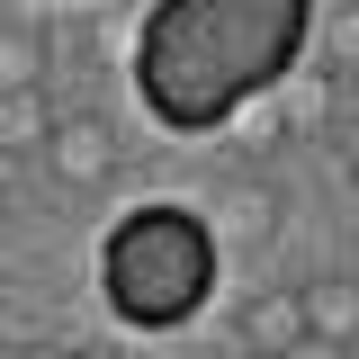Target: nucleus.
Returning <instances> with one entry per match:
<instances>
[{
    "mask_svg": "<svg viewBox=\"0 0 359 359\" xmlns=\"http://www.w3.org/2000/svg\"><path fill=\"white\" fill-rule=\"evenodd\" d=\"M314 0H153L135 27L126 81L162 135H216L261 90L297 81Z\"/></svg>",
    "mask_w": 359,
    "mask_h": 359,
    "instance_id": "obj_1",
    "label": "nucleus"
},
{
    "mask_svg": "<svg viewBox=\"0 0 359 359\" xmlns=\"http://www.w3.org/2000/svg\"><path fill=\"white\" fill-rule=\"evenodd\" d=\"M99 287L126 332H180L216 297V224L180 198H153L108 224L99 243Z\"/></svg>",
    "mask_w": 359,
    "mask_h": 359,
    "instance_id": "obj_2",
    "label": "nucleus"
},
{
    "mask_svg": "<svg viewBox=\"0 0 359 359\" xmlns=\"http://www.w3.org/2000/svg\"><path fill=\"white\" fill-rule=\"evenodd\" d=\"M306 341H314V332H306V287H269V297L243 306V351L287 359V351H306Z\"/></svg>",
    "mask_w": 359,
    "mask_h": 359,
    "instance_id": "obj_3",
    "label": "nucleus"
},
{
    "mask_svg": "<svg viewBox=\"0 0 359 359\" xmlns=\"http://www.w3.org/2000/svg\"><path fill=\"white\" fill-rule=\"evenodd\" d=\"M45 162L72 180V189H99V180L117 171V144H108V126H99V117H54V135H45Z\"/></svg>",
    "mask_w": 359,
    "mask_h": 359,
    "instance_id": "obj_4",
    "label": "nucleus"
},
{
    "mask_svg": "<svg viewBox=\"0 0 359 359\" xmlns=\"http://www.w3.org/2000/svg\"><path fill=\"white\" fill-rule=\"evenodd\" d=\"M54 135V108H45V90H0V153H18V144H45Z\"/></svg>",
    "mask_w": 359,
    "mask_h": 359,
    "instance_id": "obj_5",
    "label": "nucleus"
},
{
    "mask_svg": "<svg viewBox=\"0 0 359 359\" xmlns=\"http://www.w3.org/2000/svg\"><path fill=\"white\" fill-rule=\"evenodd\" d=\"M36 81H45V36L9 27L0 36V90H36Z\"/></svg>",
    "mask_w": 359,
    "mask_h": 359,
    "instance_id": "obj_6",
    "label": "nucleus"
}]
</instances>
